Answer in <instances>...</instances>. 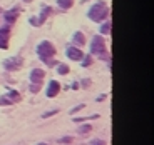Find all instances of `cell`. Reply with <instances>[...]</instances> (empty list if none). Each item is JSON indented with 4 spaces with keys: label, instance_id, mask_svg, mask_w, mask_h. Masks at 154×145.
I'll use <instances>...</instances> for the list:
<instances>
[{
    "label": "cell",
    "instance_id": "6da1fadb",
    "mask_svg": "<svg viewBox=\"0 0 154 145\" xmlns=\"http://www.w3.org/2000/svg\"><path fill=\"white\" fill-rule=\"evenodd\" d=\"M107 15H109V8H107V4H106L104 0H99L89 10V19L94 20V22H102V20L107 19Z\"/></svg>",
    "mask_w": 154,
    "mask_h": 145
},
{
    "label": "cell",
    "instance_id": "7a4b0ae2",
    "mask_svg": "<svg viewBox=\"0 0 154 145\" xmlns=\"http://www.w3.org/2000/svg\"><path fill=\"white\" fill-rule=\"evenodd\" d=\"M37 54H38V57H40L42 62H45V64H49V65H54L52 57L55 55V47L52 45V42H49V40L40 42L37 47Z\"/></svg>",
    "mask_w": 154,
    "mask_h": 145
},
{
    "label": "cell",
    "instance_id": "3957f363",
    "mask_svg": "<svg viewBox=\"0 0 154 145\" xmlns=\"http://www.w3.org/2000/svg\"><path fill=\"white\" fill-rule=\"evenodd\" d=\"M91 52H92L94 55H97L99 58H102V60H109V55H107V52H106V42H104V38L99 37V35H96V37L92 38Z\"/></svg>",
    "mask_w": 154,
    "mask_h": 145
},
{
    "label": "cell",
    "instance_id": "277c9868",
    "mask_svg": "<svg viewBox=\"0 0 154 145\" xmlns=\"http://www.w3.org/2000/svg\"><path fill=\"white\" fill-rule=\"evenodd\" d=\"M22 64L23 62L20 57H12V58H7V60L4 62V67L8 72H15V70H19L20 67H22Z\"/></svg>",
    "mask_w": 154,
    "mask_h": 145
},
{
    "label": "cell",
    "instance_id": "5b68a950",
    "mask_svg": "<svg viewBox=\"0 0 154 145\" xmlns=\"http://www.w3.org/2000/svg\"><path fill=\"white\" fill-rule=\"evenodd\" d=\"M44 77H45V72L42 69H34L30 72V82L32 84H42Z\"/></svg>",
    "mask_w": 154,
    "mask_h": 145
},
{
    "label": "cell",
    "instance_id": "8992f818",
    "mask_svg": "<svg viewBox=\"0 0 154 145\" xmlns=\"http://www.w3.org/2000/svg\"><path fill=\"white\" fill-rule=\"evenodd\" d=\"M8 38H10V30L7 27H2L0 28V49H7Z\"/></svg>",
    "mask_w": 154,
    "mask_h": 145
},
{
    "label": "cell",
    "instance_id": "52a82bcc",
    "mask_svg": "<svg viewBox=\"0 0 154 145\" xmlns=\"http://www.w3.org/2000/svg\"><path fill=\"white\" fill-rule=\"evenodd\" d=\"M67 57H69L70 60H82V58H84V54H82L77 47H69V49H67Z\"/></svg>",
    "mask_w": 154,
    "mask_h": 145
},
{
    "label": "cell",
    "instance_id": "ba28073f",
    "mask_svg": "<svg viewBox=\"0 0 154 145\" xmlns=\"http://www.w3.org/2000/svg\"><path fill=\"white\" fill-rule=\"evenodd\" d=\"M59 90H60V85H59V82H55V80H52L49 84V87H47V97H55L59 93Z\"/></svg>",
    "mask_w": 154,
    "mask_h": 145
},
{
    "label": "cell",
    "instance_id": "9c48e42d",
    "mask_svg": "<svg viewBox=\"0 0 154 145\" xmlns=\"http://www.w3.org/2000/svg\"><path fill=\"white\" fill-rule=\"evenodd\" d=\"M19 13H20V10L19 8H14V10H8V12H4V17H5V20L7 22H15L17 20V17H19Z\"/></svg>",
    "mask_w": 154,
    "mask_h": 145
},
{
    "label": "cell",
    "instance_id": "30bf717a",
    "mask_svg": "<svg viewBox=\"0 0 154 145\" xmlns=\"http://www.w3.org/2000/svg\"><path fill=\"white\" fill-rule=\"evenodd\" d=\"M72 42L75 43V45H84V43H85L84 34H81V32H75V34H74V37H72Z\"/></svg>",
    "mask_w": 154,
    "mask_h": 145
},
{
    "label": "cell",
    "instance_id": "8fae6325",
    "mask_svg": "<svg viewBox=\"0 0 154 145\" xmlns=\"http://www.w3.org/2000/svg\"><path fill=\"white\" fill-rule=\"evenodd\" d=\"M7 99H10L12 103L19 102V100H20V93H19V92H15V90H10V92H8V95H7Z\"/></svg>",
    "mask_w": 154,
    "mask_h": 145
},
{
    "label": "cell",
    "instance_id": "7c38bea8",
    "mask_svg": "<svg viewBox=\"0 0 154 145\" xmlns=\"http://www.w3.org/2000/svg\"><path fill=\"white\" fill-rule=\"evenodd\" d=\"M49 13H50V7H47V5H45V7H44V10H42V13H40V17H38V20L44 23L47 20V17H49Z\"/></svg>",
    "mask_w": 154,
    "mask_h": 145
},
{
    "label": "cell",
    "instance_id": "4fadbf2b",
    "mask_svg": "<svg viewBox=\"0 0 154 145\" xmlns=\"http://www.w3.org/2000/svg\"><path fill=\"white\" fill-rule=\"evenodd\" d=\"M57 4H59V7H62V8H70L74 4V0H57Z\"/></svg>",
    "mask_w": 154,
    "mask_h": 145
},
{
    "label": "cell",
    "instance_id": "5bb4252c",
    "mask_svg": "<svg viewBox=\"0 0 154 145\" xmlns=\"http://www.w3.org/2000/svg\"><path fill=\"white\" fill-rule=\"evenodd\" d=\"M91 130H92V125H89V123H85V125L79 127V129H77V132H79L81 135H84V134H89Z\"/></svg>",
    "mask_w": 154,
    "mask_h": 145
},
{
    "label": "cell",
    "instance_id": "9a60e30c",
    "mask_svg": "<svg viewBox=\"0 0 154 145\" xmlns=\"http://www.w3.org/2000/svg\"><path fill=\"white\" fill-rule=\"evenodd\" d=\"M57 72L60 73V75H67V73H69V67H67L66 64H59L57 65Z\"/></svg>",
    "mask_w": 154,
    "mask_h": 145
},
{
    "label": "cell",
    "instance_id": "2e32d148",
    "mask_svg": "<svg viewBox=\"0 0 154 145\" xmlns=\"http://www.w3.org/2000/svg\"><path fill=\"white\" fill-rule=\"evenodd\" d=\"M94 118H99V114L89 115V117H77V118H74V122H84V120H94Z\"/></svg>",
    "mask_w": 154,
    "mask_h": 145
},
{
    "label": "cell",
    "instance_id": "e0dca14e",
    "mask_svg": "<svg viewBox=\"0 0 154 145\" xmlns=\"http://www.w3.org/2000/svg\"><path fill=\"white\" fill-rule=\"evenodd\" d=\"M109 30H111V23L106 22L104 25H102V28H100V34H109Z\"/></svg>",
    "mask_w": 154,
    "mask_h": 145
},
{
    "label": "cell",
    "instance_id": "ac0fdd59",
    "mask_svg": "<svg viewBox=\"0 0 154 145\" xmlns=\"http://www.w3.org/2000/svg\"><path fill=\"white\" fill-rule=\"evenodd\" d=\"M30 23L34 25V27H40V25H42V22L38 20V17H32V19H30Z\"/></svg>",
    "mask_w": 154,
    "mask_h": 145
},
{
    "label": "cell",
    "instance_id": "d6986e66",
    "mask_svg": "<svg viewBox=\"0 0 154 145\" xmlns=\"http://www.w3.org/2000/svg\"><path fill=\"white\" fill-rule=\"evenodd\" d=\"M40 87H42L40 84H32L30 85V92H32V93H37V92L40 90Z\"/></svg>",
    "mask_w": 154,
    "mask_h": 145
},
{
    "label": "cell",
    "instance_id": "ffe728a7",
    "mask_svg": "<svg viewBox=\"0 0 154 145\" xmlns=\"http://www.w3.org/2000/svg\"><path fill=\"white\" fill-rule=\"evenodd\" d=\"M0 105H12V100L7 99V97H2L0 99Z\"/></svg>",
    "mask_w": 154,
    "mask_h": 145
},
{
    "label": "cell",
    "instance_id": "44dd1931",
    "mask_svg": "<svg viewBox=\"0 0 154 145\" xmlns=\"http://www.w3.org/2000/svg\"><path fill=\"white\" fill-rule=\"evenodd\" d=\"M55 114H59V110H50V112H45V114H42V118H49V117H52V115H55Z\"/></svg>",
    "mask_w": 154,
    "mask_h": 145
},
{
    "label": "cell",
    "instance_id": "7402d4cb",
    "mask_svg": "<svg viewBox=\"0 0 154 145\" xmlns=\"http://www.w3.org/2000/svg\"><path fill=\"white\" fill-rule=\"evenodd\" d=\"M72 140H74L72 137H64V138H60V140H57V142L59 144H72Z\"/></svg>",
    "mask_w": 154,
    "mask_h": 145
},
{
    "label": "cell",
    "instance_id": "603a6c76",
    "mask_svg": "<svg viewBox=\"0 0 154 145\" xmlns=\"http://www.w3.org/2000/svg\"><path fill=\"white\" fill-rule=\"evenodd\" d=\"M91 64H92V58H91V55H87V57H85V60L82 62V65H84V67H89Z\"/></svg>",
    "mask_w": 154,
    "mask_h": 145
},
{
    "label": "cell",
    "instance_id": "cb8c5ba5",
    "mask_svg": "<svg viewBox=\"0 0 154 145\" xmlns=\"http://www.w3.org/2000/svg\"><path fill=\"white\" fill-rule=\"evenodd\" d=\"M82 108H84V103H81V105H77V107H74L72 110H70V114H75V112L82 110Z\"/></svg>",
    "mask_w": 154,
    "mask_h": 145
},
{
    "label": "cell",
    "instance_id": "d4e9b609",
    "mask_svg": "<svg viewBox=\"0 0 154 145\" xmlns=\"http://www.w3.org/2000/svg\"><path fill=\"white\" fill-rule=\"evenodd\" d=\"M89 145H106V142H104V140H99V138H97V140H92Z\"/></svg>",
    "mask_w": 154,
    "mask_h": 145
},
{
    "label": "cell",
    "instance_id": "484cf974",
    "mask_svg": "<svg viewBox=\"0 0 154 145\" xmlns=\"http://www.w3.org/2000/svg\"><path fill=\"white\" fill-rule=\"evenodd\" d=\"M104 99H106V95H99V97H97V102H102Z\"/></svg>",
    "mask_w": 154,
    "mask_h": 145
},
{
    "label": "cell",
    "instance_id": "4316f807",
    "mask_svg": "<svg viewBox=\"0 0 154 145\" xmlns=\"http://www.w3.org/2000/svg\"><path fill=\"white\" fill-rule=\"evenodd\" d=\"M82 85H84V87H87V85H91V80H84V82H82Z\"/></svg>",
    "mask_w": 154,
    "mask_h": 145
},
{
    "label": "cell",
    "instance_id": "83f0119b",
    "mask_svg": "<svg viewBox=\"0 0 154 145\" xmlns=\"http://www.w3.org/2000/svg\"><path fill=\"white\" fill-rule=\"evenodd\" d=\"M37 145H47V144H45V142H40V144H37Z\"/></svg>",
    "mask_w": 154,
    "mask_h": 145
},
{
    "label": "cell",
    "instance_id": "f1b7e54d",
    "mask_svg": "<svg viewBox=\"0 0 154 145\" xmlns=\"http://www.w3.org/2000/svg\"><path fill=\"white\" fill-rule=\"evenodd\" d=\"M0 12H2V8H0Z\"/></svg>",
    "mask_w": 154,
    "mask_h": 145
}]
</instances>
